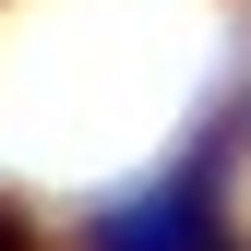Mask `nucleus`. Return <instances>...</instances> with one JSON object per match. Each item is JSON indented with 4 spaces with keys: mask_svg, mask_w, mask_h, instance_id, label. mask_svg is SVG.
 <instances>
[{
    "mask_svg": "<svg viewBox=\"0 0 251 251\" xmlns=\"http://www.w3.org/2000/svg\"><path fill=\"white\" fill-rule=\"evenodd\" d=\"M0 251H12V239H0Z\"/></svg>",
    "mask_w": 251,
    "mask_h": 251,
    "instance_id": "f03ea898",
    "label": "nucleus"
},
{
    "mask_svg": "<svg viewBox=\"0 0 251 251\" xmlns=\"http://www.w3.org/2000/svg\"><path fill=\"white\" fill-rule=\"evenodd\" d=\"M192 239H203V203H192V192H168V203L108 215V227H96V251H192Z\"/></svg>",
    "mask_w": 251,
    "mask_h": 251,
    "instance_id": "f257e3e1",
    "label": "nucleus"
}]
</instances>
